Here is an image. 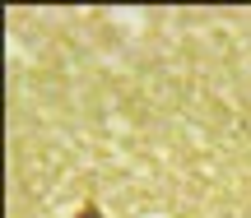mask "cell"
<instances>
[{
  "mask_svg": "<svg viewBox=\"0 0 251 218\" xmlns=\"http://www.w3.org/2000/svg\"><path fill=\"white\" fill-rule=\"evenodd\" d=\"M75 218H102V209H98L93 200H84V204H79V214H75Z\"/></svg>",
  "mask_w": 251,
  "mask_h": 218,
  "instance_id": "6da1fadb",
  "label": "cell"
}]
</instances>
